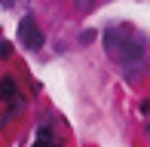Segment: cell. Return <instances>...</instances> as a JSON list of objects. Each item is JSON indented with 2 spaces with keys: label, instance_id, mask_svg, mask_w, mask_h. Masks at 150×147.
Listing matches in <instances>:
<instances>
[{
  "label": "cell",
  "instance_id": "obj_4",
  "mask_svg": "<svg viewBox=\"0 0 150 147\" xmlns=\"http://www.w3.org/2000/svg\"><path fill=\"white\" fill-rule=\"evenodd\" d=\"M31 147H61V141L55 138V132H52V126L46 123V126H40V132H37V141H34Z\"/></svg>",
  "mask_w": 150,
  "mask_h": 147
},
{
  "label": "cell",
  "instance_id": "obj_3",
  "mask_svg": "<svg viewBox=\"0 0 150 147\" xmlns=\"http://www.w3.org/2000/svg\"><path fill=\"white\" fill-rule=\"evenodd\" d=\"M22 98V92H18V86H16V80L12 77H0V104H12V101H18Z\"/></svg>",
  "mask_w": 150,
  "mask_h": 147
},
{
  "label": "cell",
  "instance_id": "obj_1",
  "mask_svg": "<svg viewBox=\"0 0 150 147\" xmlns=\"http://www.w3.org/2000/svg\"><path fill=\"white\" fill-rule=\"evenodd\" d=\"M101 43H104L107 55L120 64H135L144 58V49H147V37L141 31H135L132 25H110V28L101 34Z\"/></svg>",
  "mask_w": 150,
  "mask_h": 147
},
{
  "label": "cell",
  "instance_id": "obj_6",
  "mask_svg": "<svg viewBox=\"0 0 150 147\" xmlns=\"http://www.w3.org/2000/svg\"><path fill=\"white\" fill-rule=\"evenodd\" d=\"M77 3H80V9H89V6H92V0H77Z\"/></svg>",
  "mask_w": 150,
  "mask_h": 147
},
{
  "label": "cell",
  "instance_id": "obj_8",
  "mask_svg": "<svg viewBox=\"0 0 150 147\" xmlns=\"http://www.w3.org/2000/svg\"><path fill=\"white\" fill-rule=\"evenodd\" d=\"M141 110H144V113H150V101H144V104H141Z\"/></svg>",
  "mask_w": 150,
  "mask_h": 147
},
{
  "label": "cell",
  "instance_id": "obj_2",
  "mask_svg": "<svg viewBox=\"0 0 150 147\" xmlns=\"http://www.w3.org/2000/svg\"><path fill=\"white\" fill-rule=\"evenodd\" d=\"M18 43H22L25 49H40V46H43V31H40V25H37L34 16H25L22 22H18Z\"/></svg>",
  "mask_w": 150,
  "mask_h": 147
},
{
  "label": "cell",
  "instance_id": "obj_7",
  "mask_svg": "<svg viewBox=\"0 0 150 147\" xmlns=\"http://www.w3.org/2000/svg\"><path fill=\"white\" fill-rule=\"evenodd\" d=\"M3 6H16V3H22V0H0Z\"/></svg>",
  "mask_w": 150,
  "mask_h": 147
},
{
  "label": "cell",
  "instance_id": "obj_5",
  "mask_svg": "<svg viewBox=\"0 0 150 147\" xmlns=\"http://www.w3.org/2000/svg\"><path fill=\"white\" fill-rule=\"evenodd\" d=\"M12 55V43L9 40H0V58H9Z\"/></svg>",
  "mask_w": 150,
  "mask_h": 147
}]
</instances>
